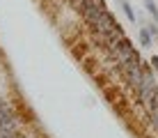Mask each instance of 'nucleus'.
Masks as SVG:
<instances>
[{
	"label": "nucleus",
	"instance_id": "nucleus-1",
	"mask_svg": "<svg viewBox=\"0 0 158 138\" xmlns=\"http://www.w3.org/2000/svg\"><path fill=\"white\" fill-rule=\"evenodd\" d=\"M76 7L80 9L83 19H85L89 25H92V23H94V21L101 16V12H106V2H103V0H80Z\"/></svg>",
	"mask_w": 158,
	"mask_h": 138
},
{
	"label": "nucleus",
	"instance_id": "nucleus-2",
	"mask_svg": "<svg viewBox=\"0 0 158 138\" xmlns=\"http://www.w3.org/2000/svg\"><path fill=\"white\" fill-rule=\"evenodd\" d=\"M89 28H92L94 32H99V35H108L110 30L119 28V23H117V19H115V16H112V14L106 9V12H101V16H99V19H96Z\"/></svg>",
	"mask_w": 158,
	"mask_h": 138
},
{
	"label": "nucleus",
	"instance_id": "nucleus-3",
	"mask_svg": "<svg viewBox=\"0 0 158 138\" xmlns=\"http://www.w3.org/2000/svg\"><path fill=\"white\" fill-rule=\"evenodd\" d=\"M147 106L151 108V113H158V85L154 87V92H151V97L147 99Z\"/></svg>",
	"mask_w": 158,
	"mask_h": 138
},
{
	"label": "nucleus",
	"instance_id": "nucleus-4",
	"mask_svg": "<svg viewBox=\"0 0 158 138\" xmlns=\"http://www.w3.org/2000/svg\"><path fill=\"white\" fill-rule=\"evenodd\" d=\"M140 42H142V46H151V35H149V30H147V28L140 30Z\"/></svg>",
	"mask_w": 158,
	"mask_h": 138
},
{
	"label": "nucleus",
	"instance_id": "nucleus-5",
	"mask_svg": "<svg viewBox=\"0 0 158 138\" xmlns=\"http://www.w3.org/2000/svg\"><path fill=\"white\" fill-rule=\"evenodd\" d=\"M122 9H124V14L128 16V21H133V23H135V12L131 9V5L126 2V0H122Z\"/></svg>",
	"mask_w": 158,
	"mask_h": 138
},
{
	"label": "nucleus",
	"instance_id": "nucleus-6",
	"mask_svg": "<svg viewBox=\"0 0 158 138\" xmlns=\"http://www.w3.org/2000/svg\"><path fill=\"white\" fill-rule=\"evenodd\" d=\"M144 5H147V12H149V14H151V16H154V19L158 21V7H156L154 2H151V0H144Z\"/></svg>",
	"mask_w": 158,
	"mask_h": 138
},
{
	"label": "nucleus",
	"instance_id": "nucleus-7",
	"mask_svg": "<svg viewBox=\"0 0 158 138\" xmlns=\"http://www.w3.org/2000/svg\"><path fill=\"white\" fill-rule=\"evenodd\" d=\"M147 30H149V35L158 37V25H149V28H147Z\"/></svg>",
	"mask_w": 158,
	"mask_h": 138
},
{
	"label": "nucleus",
	"instance_id": "nucleus-8",
	"mask_svg": "<svg viewBox=\"0 0 158 138\" xmlns=\"http://www.w3.org/2000/svg\"><path fill=\"white\" fill-rule=\"evenodd\" d=\"M151 124H154V129L158 131V113H154V118H151Z\"/></svg>",
	"mask_w": 158,
	"mask_h": 138
},
{
	"label": "nucleus",
	"instance_id": "nucleus-9",
	"mask_svg": "<svg viewBox=\"0 0 158 138\" xmlns=\"http://www.w3.org/2000/svg\"><path fill=\"white\" fill-rule=\"evenodd\" d=\"M151 65H154V67L158 69V58H151Z\"/></svg>",
	"mask_w": 158,
	"mask_h": 138
},
{
	"label": "nucleus",
	"instance_id": "nucleus-10",
	"mask_svg": "<svg viewBox=\"0 0 158 138\" xmlns=\"http://www.w3.org/2000/svg\"><path fill=\"white\" fill-rule=\"evenodd\" d=\"M71 2H73V5H78V2H80V0H71Z\"/></svg>",
	"mask_w": 158,
	"mask_h": 138
},
{
	"label": "nucleus",
	"instance_id": "nucleus-11",
	"mask_svg": "<svg viewBox=\"0 0 158 138\" xmlns=\"http://www.w3.org/2000/svg\"><path fill=\"white\" fill-rule=\"evenodd\" d=\"M14 138H21V136H19V134H16V136H14Z\"/></svg>",
	"mask_w": 158,
	"mask_h": 138
}]
</instances>
